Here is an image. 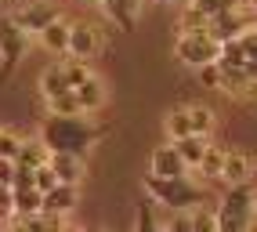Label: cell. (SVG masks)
Instances as JSON below:
<instances>
[{
  "label": "cell",
  "instance_id": "52a82bcc",
  "mask_svg": "<svg viewBox=\"0 0 257 232\" xmlns=\"http://www.w3.org/2000/svg\"><path fill=\"white\" fill-rule=\"evenodd\" d=\"M101 29L91 22H69V44H65V55L76 58V62H91L94 55H101Z\"/></svg>",
  "mask_w": 257,
  "mask_h": 232
},
{
  "label": "cell",
  "instance_id": "f546056e",
  "mask_svg": "<svg viewBox=\"0 0 257 232\" xmlns=\"http://www.w3.org/2000/svg\"><path fill=\"white\" fill-rule=\"evenodd\" d=\"M11 178H15V160L0 156V185H11Z\"/></svg>",
  "mask_w": 257,
  "mask_h": 232
},
{
  "label": "cell",
  "instance_id": "603a6c76",
  "mask_svg": "<svg viewBox=\"0 0 257 232\" xmlns=\"http://www.w3.org/2000/svg\"><path fill=\"white\" fill-rule=\"evenodd\" d=\"M221 149L225 145H207V153L199 156V163H196V171L203 174V178H217V171H221Z\"/></svg>",
  "mask_w": 257,
  "mask_h": 232
},
{
  "label": "cell",
  "instance_id": "9c48e42d",
  "mask_svg": "<svg viewBox=\"0 0 257 232\" xmlns=\"http://www.w3.org/2000/svg\"><path fill=\"white\" fill-rule=\"evenodd\" d=\"M250 178H253V153H246V149H221L217 181L235 185V181H250Z\"/></svg>",
  "mask_w": 257,
  "mask_h": 232
},
{
  "label": "cell",
  "instance_id": "6da1fadb",
  "mask_svg": "<svg viewBox=\"0 0 257 232\" xmlns=\"http://www.w3.org/2000/svg\"><path fill=\"white\" fill-rule=\"evenodd\" d=\"M109 131L112 127L94 120V112H69V116L51 112L44 120V127H40V142L47 145V153H76V156H83L101 138H109Z\"/></svg>",
  "mask_w": 257,
  "mask_h": 232
},
{
  "label": "cell",
  "instance_id": "9a60e30c",
  "mask_svg": "<svg viewBox=\"0 0 257 232\" xmlns=\"http://www.w3.org/2000/svg\"><path fill=\"white\" fill-rule=\"evenodd\" d=\"M174 145V153L181 156V163L188 171H196V163H199V156L207 153V145H210V135H185V138H178V142H170Z\"/></svg>",
  "mask_w": 257,
  "mask_h": 232
},
{
  "label": "cell",
  "instance_id": "ba28073f",
  "mask_svg": "<svg viewBox=\"0 0 257 232\" xmlns=\"http://www.w3.org/2000/svg\"><path fill=\"white\" fill-rule=\"evenodd\" d=\"M58 4L55 0H22V4H15V11H11V19L19 22L29 37H37V33L51 22V19H58Z\"/></svg>",
  "mask_w": 257,
  "mask_h": 232
},
{
  "label": "cell",
  "instance_id": "d6986e66",
  "mask_svg": "<svg viewBox=\"0 0 257 232\" xmlns=\"http://www.w3.org/2000/svg\"><path fill=\"white\" fill-rule=\"evenodd\" d=\"M11 200H15V218H29V214H40V192L26 185V189H11Z\"/></svg>",
  "mask_w": 257,
  "mask_h": 232
},
{
  "label": "cell",
  "instance_id": "83f0119b",
  "mask_svg": "<svg viewBox=\"0 0 257 232\" xmlns=\"http://www.w3.org/2000/svg\"><path fill=\"white\" fill-rule=\"evenodd\" d=\"M163 232H192V221H188V210H170V221L163 225Z\"/></svg>",
  "mask_w": 257,
  "mask_h": 232
},
{
  "label": "cell",
  "instance_id": "1f68e13d",
  "mask_svg": "<svg viewBox=\"0 0 257 232\" xmlns=\"http://www.w3.org/2000/svg\"><path fill=\"white\" fill-rule=\"evenodd\" d=\"M69 4H76V8H94L98 0H69Z\"/></svg>",
  "mask_w": 257,
  "mask_h": 232
},
{
  "label": "cell",
  "instance_id": "ffe728a7",
  "mask_svg": "<svg viewBox=\"0 0 257 232\" xmlns=\"http://www.w3.org/2000/svg\"><path fill=\"white\" fill-rule=\"evenodd\" d=\"M163 131H167V138H170V142H178V138H185V135H192L188 109H185V105H181V109H170V112L163 116Z\"/></svg>",
  "mask_w": 257,
  "mask_h": 232
},
{
  "label": "cell",
  "instance_id": "e0dca14e",
  "mask_svg": "<svg viewBox=\"0 0 257 232\" xmlns=\"http://www.w3.org/2000/svg\"><path fill=\"white\" fill-rule=\"evenodd\" d=\"M185 109H188V124H192V135H214V127H217V112H214L210 105L196 102V105H185Z\"/></svg>",
  "mask_w": 257,
  "mask_h": 232
},
{
  "label": "cell",
  "instance_id": "4dcf8cb0",
  "mask_svg": "<svg viewBox=\"0 0 257 232\" xmlns=\"http://www.w3.org/2000/svg\"><path fill=\"white\" fill-rule=\"evenodd\" d=\"M156 4H167V8H181V4H188V0H156Z\"/></svg>",
  "mask_w": 257,
  "mask_h": 232
},
{
  "label": "cell",
  "instance_id": "cb8c5ba5",
  "mask_svg": "<svg viewBox=\"0 0 257 232\" xmlns=\"http://www.w3.org/2000/svg\"><path fill=\"white\" fill-rule=\"evenodd\" d=\"M185 29H207V15L196 11L192 4H181L178 8V33H185Z\"/></svg>",
  "mask_w": 257,
  "mask_h": 232
},
{
  "label": "cell",
  "instance_id": "f1b7e54d",
  "mask_svg": "<svg viewBox=\"0 0 257 232\" xmlns=\"http://www.w3.org/2000/svg\"><path fill=\"white\" fill-rule=\"evenodd\" d=\"M15 218V200H11V185H0V221Z\"/></svg>",
  "mask_w": 257,
  "mask_h": 232
},
{
  "label": "cell",
  "instance_id": "3957f363",
  "mask_svg": "<svg viewBox=\"0 0 257 232\" xmlns=\"http://www.w3.org/2000/svg\"><path fill=\"white\" fill-rule=\"evenodd\" d=\"M199 80L210 91H221L225 98H250L253 94V84H257V69L210 62V65H203V69H199Z\"/></svg>",
  "mask_w": 257,
  "mask_h": 232
},
{
  "label": "cell",
  "instance_id": "7c38bea8",
  "mask_svg": "<svg viewBox=\"0 0 257 232\" xmlns=\"http://www.w3.org/2000/svg\"><path fill=\"white\" fill-rule=\"evenodd\" d=\"M76 185H65V181H58V185H51L47 192H40V210L44 214H58V218H65L73 207H76Z\"/></svg>",
  "mask_w": 257,
  "mask_h": 232
},
{
  "label": "cell",
  "instance_id": "4fadbf2b",
  "mask_svg": "<svg viewBox=\"0 0 257 232\" xmlns=\"http://www.w3.org/2000/svg\"><path fill=\"white\" fill-rule=\"evenodd\" d=\"M149 174H156V178H178V174H188V167L181 163V156L174 153V145H156L152 149V156H149Z\"/></svg>",
  "mask_w": 257,
  "mask_h": 232
},
{
  "label": "cell",
  "instance_id": "d4e9b609",
  "mask_svg": "<svg viewBox=\"0 0 257 232\" xmlns=\"http://www.w3.org/2000/svg\"><path fill=\"white\" fill-rule=\"evenodd\" d=\"M19 145H22V135H19V131H15V127H0V156L15 160Z\"/></svg>",
  "mask_w": 257,
  "mask_h": 232
},
{
  "label": "cell",
  "instance_id": "277c9868",
  "mask_svg": "<svg viewBox=\"0 0 257 232\" xmlns=\"http://www.w3.org/2000/svg\"><path fill=\"white\" fill-rule=\"evenodd\" d=\"M105 102H109L105 84H101V80L91 73L87 80H80V84L69 87L65 94L51 98V102H47V112H58V116H69V112H98Z\"/></svg>",
  "mask_w": 257,
  "mask_h": 232
},
{
  "label": "cell",
  "instance_id": "d6a6232c",
  "mask_svg": "<svg viewBox=\"0 0 257 232\" xmlns=\"http://www.w3.org/2000/svg\"><path fill=\"white\" fill-rule=\"evenodd\" d=\"M4 4H8V8H15V4H22V0H4Z\"/></svg>",
  "mask_w": 257,
  "mask_h": 232
},
{
  "label": "cell",
  "instance_id": "ac0fdd59",
  "mask_svg": "<svg viewBox=\"0 0 257 232\" xmlns=\"http://www.w3.org/2000/svg\"><path fill=\"white\" fill-rule=\"evenodd\" d=\"M15 163H22V167H40V163H47V145L40 138H22L19 153H15Z\"/></svg>",
  "mask_w": 257,
  "mask_h": 232
},
{
  "label": "cell",
  "instance_id": "5bb4252c",
  "mask_svg": "<svg viewBox=\"0 0 257 232\" xmlns=\"http://www.w3.org/2000/svg\"><path fill=\"white\" fill-rule=\"evenodd\" d=\"M40 44L47 47L51 55H65V44H69V19H65V15H58V19H51L40 33Z\"/></svg>",
  "mask_w": 257,
  "mask_h": 232
},
{
  "label": "cell",
  "instance_id": "5b68a950",
  "mask_svg": "<svg viewBox=\"0 0 257 232\" xmlns=\"http://www.w3.org/2000/svg\"><path fill=\"white\" fill-rule=\"evenodd\" d=\"M26 51H29V33L11 19V11H0V62H4L0 80H8L15 69H19Z\"/></svg>",
  "mask_w": 257,
  "mask_h": 232
},
{
  "label": "cell",
  "instance_id": "7a4b0ae2",
  "mask_svg": "<svg viewBox=\"0 0 257 232\" xmlns=\"http://www.w3.org/2000/svg\"><path fill=\"white\" fill-rule=\"evenodd\" d=\"M145 196L156 207H167V210H192L199 203H207V189H199L188 174H178V178L149 174L145 178Z\"/></svg>",
  "mask_w": 257,
  "mask_h": 232
},
{
  "label": "cell",
  "instance_id": "8992f818",
  "mask_svg": "<svg viewBox=\"0 0 257 232\" xmlns=\"http://www.w3.org/2000/svg\"><path fill=\"white\" fill-rule=\"evenodd\" d=\"M174 58L181 65L203 69V65H210L217 58V40L210 37L207 29H185V33H178V40H174Z\"/></svg>",
  "mask_w": 257,
  "mask_h": 232
},
{
  "label": "cell",
  "instance_id": "7402d4cb",
  "mask_svg": "<svg viewBox=\"0 0 257 232\" xmlns=\"http://www.w3.org/2000/svg\"><path fill=\"white\" fill-rule=\"evenodd\" d=\"M134 232H163V225L156 221V207L149 200L138 203V214H134Z\"/></svg>",
  "mask_w": 257,
  "mask_h": 232
},
{
  "label": "cell",
  "instance_id": "8fae6325",
  "mask_svg": "<svg viewBox=\"0 0 257 232\" xmlns=\"http://www.w3.org/2000/svg\"><path fill=\"white\" fill-rule=\"evenodd\" d=\"M47 167L55 171V178L65 181V185H80L83 174H87L83 156H76V153H47Z\"/></svg>",
  "mask_w": 257,
  "mask_h": 232
},
{
  "label": "cell",
  "instance_id": "30bf717a",
  "mask_svg": "<svg viewBox=\"0 0 257 232\" xmlns=\"http://www.w3.org/2000/svg\"><path fill=\"white\" fill-rule=\"evenodd\" d=\"M142 4H145V0H98V8L105 11V19L116 29H123V33H131L134 26H138Z\"/></svg>",
  "mask_w": 257,
  "mask_h": 232
},
{
  "label": "cell",
  "instance_id": "44dd1931",
  "mask_svg": "<svg viewBox=\"0 0 257 232\" xmlns=\"http://www.w3.org/2000/svg\"><path fill=\"white\" fill-rule=\"evenodd\" d=\"M188 221H192V232H217V210L199 203L188 210Z\"/></svg>",
  "mask_w": 257,
  "mask_h": 232
},
{
  "label": "cell",
  "instance_id": "484cf974",
  "mask_svg": "<svg viewBox=\"0 0 257 232\" xmlns=\"http://www.w3.org/2000/svg\"><path fill=\"white\" fill-rule=\"evenodd\" d=\"M188 4H192L196 11H203L210 19V15H221V11H228V8H235L239 0H188Z\"/></svg>",
  "mask_w": 257,
  "mask_h": 232
},
{
  "label": "cell",
  "instance_id": "2e32d148",
  "mask_svg": "<svg viewBox=\"0 0 257 232\" xmlns=\"http://www.w3.org/2000/svg\"><path fill=\"white\" fill-rule=\"evenodd\" d=\"M69 91V76H65V65H47L40 73V98L51 102V98H58Z\"/></svg>",
  "mask_w": 257,
  "mask_h": 232
},
{
  "label": "cell",
  "instance_id": "4316f807",
  "mask_svg": "<svg viewBox=\"0 0 257 232\" xmlns=\"http://www.w3.org/2000/svg\"><path fill=\"white\" fill-rule=\"evenodd\" d=\"M51 185H58L55 171H51L47 163H40V167H33V189H37V192H47Z\"/></svg>",
  "mask_w": 257,
  "mask_h": 232
}]
</instances>
